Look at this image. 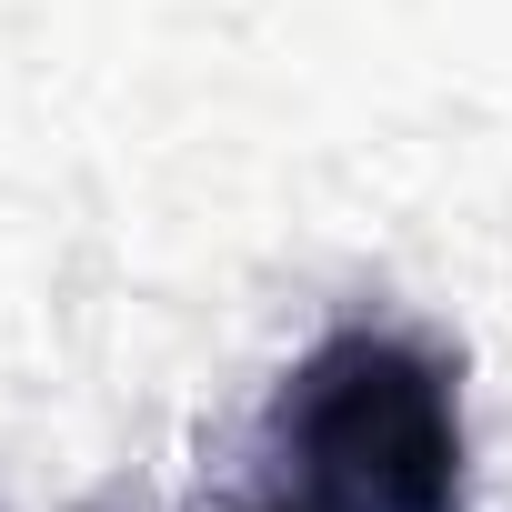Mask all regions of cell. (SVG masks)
<instances>
[{
	"label": "cell",
	"instance_id": "2",
	"mask_svg": "<svg viewBox=\"0 0 512 512\" xmlns=\"http://www.w3.org/2000/svg\"><path fill=\"white\" fill-rule=\"evenodd\" d=\"M262 512H312V502H262Z\"/></svg>",
	"mask_w": 512,
	"mask_h": 512
},
{
	"label": "cell",
	"instance_id": "1",
	"mask_svg": "<svg viewBox=\"0 0 512 512\" xmlns=\"http://www.w3.org/2000/svg\"><path fill=\"white\" fill-rule=\"evenodd\" d=\"M272 422L312 512H452L462 502L452 372L392 332H332L282 382Z\"/></svg>",
	"mask_w": 512,
	"mask_h": 512
}]
</instances>
